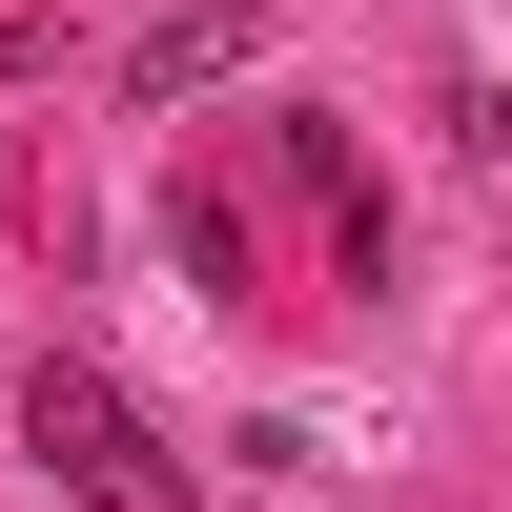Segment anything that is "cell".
Returning <instances> with one entry per match:
<instances>
[{"label": "cell", "instance_id": "obj_1", "mask_svg": "<svg viewBox=\"0 0 512 512\" xmlns=\"http://www.w3.org/2000/svg\"><path fill=\"white\" fill-rule=\"evenodd\" d=\"M21 451H41L82 512H205V472H185V451H164L144 410L103 390V369H41V390H21Z\"/></svg>", "mask_w": 512, "mask_h": 512}, {"label": "cell", "instance_id": "obj_2", "mask_svg": "<svg viewBox=\"0 0 512 512\" xmlns=\"http://www.w3.org/2000/svg\"><path fill=\"white\" fill-rule=\"evenodd\" d=\"M246 0H185V21H144V103H205V82H246Z\"/></svg>", "mask_w": 512, "mask_h": 512}]
</instances>
